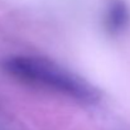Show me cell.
Returning a JSON list of instances; mask_svg holds the SVG:
<instances>
[{
  "mask_svg": "<svg viewBox=\"0 0 130 130\" xmlns=\"http://www.w3.org/2000/svg\"><path fill=\"white\" fill-rule=\"evenodd\" d=\"M3 70L25 84L47 87L84 102L93 104L100 99V92L84 78L45 58L9 57L3 62Z\"/></svg>",
  "mask_w": 130,
  "mask_h": 130,
  "instance_id": "cell-1",
  "label": "cell"
},
{
  "mask_svg": "<svg viewBox=\"0 0 130 130\" xmlns=\"http://www.w3.org/2000/svg\"><path fill=\"white\" fill-rule=\"evenodd\" d=\"M129 22L130 13L128 6L125 5L124 1L115 0L110 5L107 15H106V27H107V29L114 34L120 33L129 25Z\"/></svg>",
  "mask_w": 130,
  "mask_h": 130,
  "instance_id": "cell-2",
  "label": "cell"
}]
</instances>
